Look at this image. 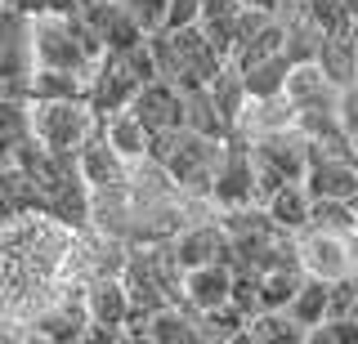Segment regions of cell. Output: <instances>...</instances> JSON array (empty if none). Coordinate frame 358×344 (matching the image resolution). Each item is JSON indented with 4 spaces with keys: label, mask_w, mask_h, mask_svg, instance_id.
Segmentation results:
<instances>
[{
    "label": "cell",
    "mask_w": 358,
    "mask_h": 344,
    "mask_svg": "<svg viewBox=\"0 0 358 344\" xmlns=\"http://www.w3.org/2000/svg\"><path fill=\"white\" fill-rule=\"evenodd\" d=\"M148 157L157 165H166L171 179L184 188L193 202H210L215 174H220V157H224V139L197 135V130H188V126H175V130H162V135L148 139Z\"/></svg>",
    "instance_id": "obj_1"
},
{
    "label": "cell",
    "mask_w": 358,
    "mask_h": 344,
    "mask_svg": "<svg viewBox=\"0 0 358 344\" xmlns=\"http://www.w3.org/2000/svg\"><path fill=\"white\" fill-rule=\"evenodd\" d=\"M103 54L108 50L90 36V27L76 14H31V63L36 68L81 72L90 81Z\"/></svg>",
    "instance_id": "obj_2"
},
{
    "label": "cell",
    "mask_w": 358,
    "mask_h": 344,
    "mask_svg": "<svg viewBox=\"0 0 358 344\" xmlns=\"http://www.w3.org/2000/svg\"><path fill=\"white\" fill-rule=\"evenodd\" d=\"M152 40V59H157V72L166 81H175L179 90H193V85H210L215 72L224 68V54L206 40V31L197 23L193 27H175V31H157Z\"/></svg>",
    "instance_id": "obj_3"
},
{
    "label": "cell",
    "mask_w": 358,
    "mask_h": 344,
    "mask_svg": "<svg viewBox=\"0 0 358 344\" xmlns=\"http://www.w3.org/2000/svg\"><path fill=\"white\" fill-rule=\"evenodd\" d=\"M99 130V112L90 98H31V135L41 148L76 157L81 143Z\"/></svg>",
    "instance_id": "obj_4"
},
{
    "label": "cell",
    "mask_w": 358,
    "mask_h": 344,
    "mask_svg": "<svg viewBox=\"0 0 358 344\" xmlns=\"http://www.w3.org/2000/svg\"><path fill=\"white\" fill-rule=\"evenodd\" d=\"M296 246H300V269H305V277L341 282V277L358 273V228L305 224L296 232Z\"/></svg>",
    "instance_id": "obj_5"
},
{
    "label": "cell",
    "mask_w": 358,
    "mask_h": 344,
    "mask_svg": "<svg viewBox=\"0 0 358 344\" xmlns=\"http://www.w3.org/2000/svg\"><path fill=\"white\" fill-rule=\"evenodd\" d=\"M215 210L233 206H260V179H255V152L246 135H224V157L215 174V193H210Z\"/></svg>",
    "instance_id": "obj_6"
},
{
    "label": "cell",
    "mask_w": 358,
    "mask_h": 344,
    "mask_svg": "<svg viewBox=\"0 0 358 344\" xmlns=\"http://www.w3.org/2000/svg\"><path fill=\"white\" fill-rule=\"evenodd\" d=\"M309 197H341L358 202V157L350 143L331 148V143H309V170H305Z\"/></svg>",
    "instance_id": "obj_7"
},
{
    "label": "cell",
    "mask_w": 358,
    "mask_h": 344,
    "mask_svg": "<svg viewBox=\"0 0 358 344\" xmlns=\"http://www.w3.org/2000/svg\"><path fill=\"white\" fill-rule=\"evenodd\" d=\"M85 308H90V331L85 340H126V327H130V291L121 277H94L85 286Z\"/></svg>",
    "instance_id": "obj_8"
},
{
    "label": "cell",
    "mask_w": 358,
    "mask_h": 344,
    "mask_svg": "<svg viewBox=\"0 0 358 344\" xmlns=\"http://www.w3.org/2000/svg\"><path fill=\"white\" fill-rule=\"evenodd\" d=\"M139 85H143V76L126 54H103L99 68L90 72L85 98L99 117H112V112H121V107H130V98L139 94Z\"/></svg>",
    "instance_id": "obj_9"
},
{
    "label": "cell",
    "mask_w": 358,
    "mask_h": 344,
    "mask_svg": "<svg viewBox=\"0 0 358 344\" xmlns=\"http://www.w3.org/2000/svg\"><path fill=\"white\" fill-rule=\"evenodd\" d=\"M287 98L296 103V112H336L345 85L331 81V72L322 68L318 59H296L287 72Z\"/></svg>",
    "instance_id": "obj_10"
},
{
    "label": "cell",
    "mask_w": 358,
    "mask_h": 344,
    "mask_svg": "<svg viewBox=\"0 0 358 344\" xmlns=\"http://www.w3.org/2000/svg\"><path fill=\"white\" fill-rule=\"evenodd\" d=\"M171 246H175V255H179V264H184V269L215 264V260H233L229 232H224L220 210H210V215H201V219H193V224H184V228L171 237Z\"/></svg>",
    "instance_id": "obj_11"
},
{
    "label": "cell",
    "mask_w": 358,
    "mask_h": 344,
    "mask_svg": "<svg viewBox=\"0 0 358 344\" xmlns=\"http://www.w3.org/2000/svg\"><path fill=\"white\" fill-rule=\"evenodd\" d=\"M130 112L143 121L148 135H162V130L184 126V90L166 76H152V81L139 85V94L130 98Z\"/></svg>",
    "instance_id": "obj_12"
},
{
    "label": "cell",
    "mask_w": 358,
    "mask_h": 344,
    "mask_svg": "<svg viewBox=\"0 0 358 344\" xmlns=\"http://www.w3.org/2000/svg\"><path fill=\"white\" fill-rule=\"evenodd\" d=\"M296 121H300V112L287 98V90H278V94H246L233 135L264 139V135H278V130H296Z\"/></svg>",
    "instance_id": "obj_13"
},
{
    "label": "cell",
    "mask_w": 358,
    "mask_h": 344,
    "mask_svg": "<svg viewBox=\"0 0 358 344\" xmlns=\"http://www.w3.org/2000/svg\"><path fill=\"white\" fill-rule=\"evenodd\" d=\"M233 299V260H215V264H197L184 269V304L193 313L220 308Z\"/></svg>",
    "instance_id": "obj_14"
},
{
    "label": "cell",
    "mask_w": 358,
    "mask_h": 344,
    "mask_svg": "<svg viewBox=\"0 0 358 344\" xmlns=\"http://www.w3.org/2000/svg\"><path fill=\"white\" fill-rule=\"evenodd\" d=\"M76 170H81L85 188L94 193V188H108V184H121V179H126V174H130V161L108 143L103 130H94V135L81 143V152H76Z\"/></svg>",
    "instance_id": "obj_15"
},
{
    "label": "cell",
    "mask_w": 358,
    "mask_h": 344,
    "mask_svg": "<svg viewBox=\"0 0 358 344\" xmlns=\"http://www.w3.org/2000/svg\"><path fill=\"white\" fill-rule=\"evenodd\" d=\"M242 14L246 9L238 5V0H206L201 5V18H197V27L206 31V40L215 45L224 59L233 54V45H238V31H242Z\"/></svg>",
    "instance_id": "obj_16"
},
{
    "label": "cell",
    "mask_w": 358,
    "mask_h": 344,
    "mask_svg": "<svg viewBox=\"0 0 358 344\" xmlns=\"http://www.w3.org/2000/svg\"><path fill=\"white\" fill-rule=\"evenodd\" d=\"M251 344H309V331L291 317V308H255L246 322Z\"/></svg>",
    "instance_id": "obj_17"
},
{
    "label": "cell",
    "mask_w": 358,
    "mask_h": 344,
    "mask_svg": "<svg viewBox=\"0 0 358 344\" xmlns=\"http://www.w3.org/2000/svg\"><path fill=\"white\" fill-rule=\"evenodd\" d=\"M318 63L331 72L336 85H350L358 81V27L350 31H327L318 45Z\"/></svg>",
    "instance_id": "obj_18"
},
{
    "label": "cell",
    "mask_w": 358,
    "mask_h": 344,
    "mask_svg": "<svg viewBox=\"0 0 358 344\" xmlns=\"http://www.w3.org/2000/svg\"><path fill=\"white\" fill-rule=\"evenodd\" d=\"M99 130L108 135V143L121 152L126 161H139V157H148V130H143V121L130 112V107H121V112H112V117H99Z\"/></svg>",
    "instance_id": "obj_19"
},
{
    "label": "cell",
    "mask_w": 358,
    "mask_h": 344,
    "mask_svg": "<svg viewBox=\"0 0 358 344\" xmlns=\"http://www.w3.org/2000/svg\"><path fill=\"white\" fill-rule=\"evenodd\" d=\"M264 210H268V215H273L282 228L300 232V228L309 224L313 197H309V188H305V184H282L278 193H268V197H264Z\"/></svg>",
    "instance_id": "obj_20"
},
{
    "label": "cell",
    "mask_w": 358,
    "mask_h": 344,
    "mask_svg": "<svg viewBox=\"0 0 358 344\" xmlns=\"http://www.w3.org/2000/svg\"><path fill=\"white\" fill-rule=\"evenodd\" d=\"M184 126L197 130V135H215V139L229 135L215 98H210V85H193V90H184Z\"/></svg>",
    "instance_id": "obj_21"
},
{
    "label": "cell",
    "mask_w": 358,
    "mask_h": 344,
    "mask_svg": "<svg viewBox=\"0 0 358 344\" xmlns=\"http://www.w3.org/2000/svg\"><path fill=\"white\" fill-rule=\"evenodd\" d=\"M291 317L300 322L305 331L322 327L327 322V308H331V282H318V277H305V286L296 291V299H291Z\"/></svg>",
    "instance_id": "obj_22"
},
{
    "label": "cell",
    "mask_w": 358,
    "mask_h": 344,
    "mask_svg": "<svg viewBox=\"0 0 358 344\" xmlns=\"http://www.w3.org/2000/svg\"><path fill=\"white\" fill-rule=\"evenodd\" d=\"M85 76L63 68H31V98H85Z\"/></svg>",
    "instance_id": "obj_23"
},
{
    "label": "cell",
    "mask_w": 358,
    "mask_h": 344,
    "mask_svg": "<svg viewBox=\"0 0 358 344\" xmlns=\"http://www.w3.org/2000/svg\"><path fill=\"white\" fill-rule=\"evenodd\" d=\"M238 72H242V68H238ZM287 72H291V54H273V59L246 68V72H242L246 94H278V90L287 85Z\"/></svg>",
    "instance_id": "obj_24"
},
{
    "label": "cell",
    "mask_w": 358,
    "mask_h": 344,
    "mask_svg": "<svg viewBox=\"0 0 358 344\" xmlns=\"http://www.w3.org/2000/svg\"><path fill=\"white\" fill-rule=\"evenodd\" d=\"M31 135V98H0V143Z\"/></svg>",
    "instance_id": "obj_25"
},
{
    "label": "cell",
    "mask_w": 358,
    "mask_h": 344,
    "mask_svg": "<svg viewBox=\"0 0 358 344\" xmlns=\"http://www.w3.org/2000/svg\"><path fill=\"white\" fill-rule=\"evenodd\" d=\"M121 5H126V14L148 31V36H157V31L166 27V9H171V0H121Z\"/></svg>",
    "instance_id": "obj_26"
},
{
    "label": "cell",
    "mask_w": 358,
    "mask_h": 344,
    "mask_svg": "<svg viewBox=\"0 0 358 344\" xmlns=\"http://www.w3.org/2000/svg\"><path fill=\"white\" fill-rule=\"evenodd\" d=\"M309 344H358V317H327L309 331Z\"/></svg>",
    "instance_id": "obj_27"
},
{
    "label": "cell",
    "mask_w": 358,
    "mask_h": 344,
    "mask_svg": "<svg viewBox=\"0 0 358 344\" xmlns=\"http://www.w3.org/2000/svg\"><path fill=\"white\" fill-rule=\"evenodd\" d=\"M201 5H206V0H171V9H166V27H162V31L193 27L197 18H201Z\"/></svg>",
    "instance_id": "obj_28"
},
{
    "label": "cell",
    "mask_w": 358,
    "mask_h": 344,
    "mask_svg": "<svg viewBox=\"0 0 358 344\" xmlns=\"http://www.w3.org/2000/svg\"><path fill=\"white\" fill-rule=\"evenodd\" d=\"M336 117H341L345 135H354V130H358V81H350V85L341 90V103H336Z\"/></svg>",
    "instance_id": "obj_29"
},
{
    "label": "cell",
    "mask_w": 358,
    "mask_h": 344,
    "mask_svg": "<svg viewBox=\"0 0 358 344\" xmlns=\"http://www.w3.org/2000/svg\"><path fill=\"white\" fill-rule=\"evenodd\" d=\"M14 5H22L27 14H76L81 0H14Z\"/></svg>",
    "instance_id": "obj_30"
},
{
    "label": "cell",
    "mask_w": 358,
    "mask_h": 344,
    "mask_svg": "<svg viewBox=\"0 0 358 344\" xmlns=\"http://www.w3.org/2000/svg\"><path fill=\"white\" fill-rule=\"evenodd\" d=\"M238 5H242V9H255V14H278L287 0H238Z\"/></svg>",
    "instance_id": "obj_31"
},
{
    "label": "cell",
    "mask_w": 358,
    "mask_h": 344,
    "mask_svg": "<svg viewBox=\"0 0 358 344\" xmlns=\"http://www.w3.org/2000/svg\"><path fill=\"white\" fill-rule=\"evenodd\" d=\"M345 5H350V14H354V23H358V0H345Z\"/></svg>",
    "instance_id": "obj_32"
},
{
    "label": "cell",
    "mask_w": 358,
    "mask_h": 344,
    "mask_svg": "<svg viewBox=\"0 0 358 344\" xmlns=\"http://www.w3.org/2000/svg\"><path fill=\"white\" fill-rule=\"evenodd\" d=\"M350 148H354V157H358V130H354V135H350Z\"/></svg>",
    "instance_id": "obj_33"
}]
</instances>
